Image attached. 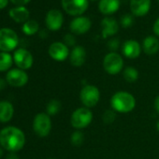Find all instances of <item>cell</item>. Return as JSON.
<instances>
[{
    "instance_id": "10",
    "label": "cell",
    "mask_w": 159,
    "mask_h": 159,
    "mask_svg": "<svg viewBox=\"0 0 159 159\" xmlns=\"http://www.w3.org/2000/svg\"><path fill=\"white\" fill-rule=\"evenodd\" d=\"M28 74L25 70L20 68H11L7 72L6 81L9 85L12 87H23L28 83Z\"/></svg>"
},
{
    "instance_id": "35",
    "label": "cell",
    "mask_w": 159,
    "mask_h": 159,
    "mask_svg": "<svg viewBox=\"0 0 159 159\" xmlns=\"http://www.w3.org/2000/svg\"><path fill=\"white\" fill-rule=\"evenodd\" d=\"M9 1H10V0H0V10L5 9L8 6Z\"/></svg>"
},
{
    "instance_id": "19",
    "label": "cell",
    "mask_w": 159,
    "mask_h": 159,
    "mask_svg": "<svg viewBox=\"0 0 159 159\" xmlns=\"http://www.w3.org/2000/svg\"><path fill=\"white\" fill-rule=\"evenodd\" d=\"M10 17L18 24H25L29 20L30 17V12L27 8L25 6L22 7H14L10 10L9 11Z\"/></svg>"
},
{
    "instance_id": "8",
    "label": "cell",
    "mask_w": 159,
    "mask_h": 159,
    "mask_svg": "<svg viewBox=\"0 0 159 159\" xmlns=\"http://www.w3.org/2000/svg\"><path fill=\"white\" fill-rule=\"evenodd\" d=\"M80 98L85 108H93L100 99V92L94 85H86L82 89Z\"/></svg>"
},
{
    "instance_id": "34",
    "label": "cell",
    "mask_w": 159,
    "mask_h": 159,
    "mask_svg": "<svg viewBox=\"0 0 159 159\" xmlns=\"http://www.w3.org/2000/svg\"><path fill=\"white\" fill-rule=\"evenodd\" d=\"M5 159H20L19 156L16 154V152H10L9 154H7Z\"/></svg>"
},
{
    "instance_id": "38",
    "label": "cell",
    "mask_w": 159,
    "mask_h": 159,
    "mask_svg": "<svg viewBox=\"0 0 159 159\" xmlns=\"http://www.w3.org/2000/svg\"><path fill=\"white\" fill-rule=\"evenodd\" d=\"M156 128H157V130L159 131V121H158L157 124H156Z\"/></svg>"
},
{
    "instance_id": "20",
    "label": "cell",
    "mask_w": 159,
    "mask_h": 159,
    "mask_svg": "<svg viewBox=\"0 0 159 159\" xmlns=\"http://www.w3.org/2000/svg\"><path fill=\"white\" fill-rule=\"evenodd\" d=\"M14 115L13 105L7 100L0 101V123H9Z\"/></svg>"
},
{
    "instance_id": "2",
    "label": "cell",
    "mask_w": 159,
    "mask_h": 159,
    "mask_svg": "<svg viewBox=\"0 0 159 159\" xmlns=\"http://www.w3.org/2000/svg\"><path fill=\"white\" fill-rule=\"evenodd\" d=\"M111 105L115 111L127 113L134 110L136 106V99L130 93L120 91L112 96L111 99Z\"/></svg>"
},
{
    "instance_id": "7",
    "label": "cell",
    "mask_w": 159,
    "mask_h": 159,
    "mask_svg": "<svg viewBox=\"0 0 159 159\" xmlns=\"http://www.w3.org/2000/svg\"><path fill=\"white\" fill-rule=\"evenodd\" d=\"M103 66L106 72H108L109 74L116 75L119 72H121V70L123 69L124 60L119 53L115 52H111L104 57Z\"/></svg>"
},
{
    "instance_id": "12",
    "label": "cell",
    "mask_w": 159,
    "mask_h": 159,
    "mask_svg": "<svg viewBox=\"0 0 159 159\" xmlns=\"http://www.w3.org/2000/svg\"><path fill=\"white\" fill-rule=\"evenodd\" d=\"M45 24L49 30L58 31L64 24L63 13L56 9L50 10L45 17Z\"/></svg>"
},
{
    "instance_id": "21",
    "label": "cell",
    "mask_w": 159,
    "mask_h": 159,
    "mask_svg": "<svg viewBox=\"0 0 159 159\" xmlns=\"http://www.w3.org/2000/svg\"><path fill=\"white\" fill-rule=\"evenodd\" d=\"M143 51L148 55H153L159 51V40L153 36H148L144 39L142 43Z\"/></svg>"
},
{
    "instance_id": "24",
    "label": "cell",
    "mask_w": 159,
    "mask_h": 159,
    "mask_svg": "<svg viewBox=\"0 0 159 159\" xmlns=\"http://www.w3.org/2000/svg\"><path fill=\"white\" fill-rule=\"evenodd\" d=\"M124 78L126 82L128 83H135L137 80L139 79V71L133 67V66H128L124 70Z\"/></svg>"
},
{
    "instance_id": "41",
    "label": "cell",
    "mask_w": 159,
    "mask_h": 159,
    "mask_svg": "<svg viewBox=\"0 0 159 159\" xmlns=\"http://www.w3.org/2000/svg\"><path fill=\"white\" fill-rule=\"evenodd\" d=\"M158 2H159V0H158Z\"/></svg>"
},
{
    "instance_id": "27",
    "label": "cell",
    "mask_w": 159,
    "mask_h": 159,
    "mask_svg": "<svg viewBox=\"0 0 159 159\" xmlns=\"http://www.w3.org/2000/svg\"><path fill=\"white\" fill-rule=\"evenodd\" d=\"M133 22H134L133 17H132L131 15H129V14H125V15L122 16V17H121V21H120L121 25H122L124 28H128V27L132 26Z\"/></svg>"
},
{
    "instance_id": "1",
    "label": "cell",
    "mask_w": 159,
    "mask_h": 159,
    "mask_svg": "<svg viewBox=\"0 0 159 159\" xmlns=\"http://www.w3.org/2000/svg\"><path fill=\"white\" fill-rule=\"evenodd\" d=\"M25 144V135L17 126L10 125L0 130V146L9 152L21 151Z\"/></svg>"
},
{
    "instance_id": "17",
    "label": "cell",
    "mask_w": 159,
    "mask_h": 159,
    "mask_svg": "<svg viewBox=\"0 0 159 159\" xmlns=\"http://www.w3.org/2000/svg\"><path fill=\"white\" fill-rule=\"evenodd\" d=\"M120 5V0H99L98 10L103 15L110 16L119 11Z\"/></svg>"
},
{
    "instance_id": "5",
    "label": "cell",
    "mask_w": 159,
    "mask_h": 159,
    "mask_svg": "<svg viewBox=\"0 0 159 159\" xmlns=\"http://www.w3.org/2000/svg\"><path fill=\"white\" fill-rule=\"evenodd\" d=\"M63 10L71 16H82L89 7V0H61Z\"/></svg>"
},
{
    "instance_id": "39",
    "label": "cell",
    "mask_w": 159,
    "mask_h": 159,
    "mask_svg": "<svg viewBox=\"0 0 159 159\" xmlns=\"http://www.w3.org/2000/svg\"><path fill=\"white\" fill-rule=\"evenodd\" d=\"M91 1H97V0H91Z\"/></svg>"
},
{
    "instance_id": "28",
    "label": "cell",
    "mask_w": 159,
    "mask_h": 159,
    "mask_svg": "<svg viewBox=\"0 0 159 159\" xmlns=\"http://www.w3.org/2000/svg\"><path fill=\"white\" fill-rule=\"evenodd\" d=\"M115 118H116V114L113 111H107L103 114V121L107 124H111L114 122Z\"/></svg>"
},
{
    "instance_id": "9",
    "label": "cell",
    "mask_w": 159,
    "mask_h": 159,
    "mask_svg": "<svg viewBox=\"0 0 159 159\" xmlns=\"http://www.w3.org/2000/svg\"><path fill=\"white\" fill-rule=\"evenodd\" d=\"M12 56L14 64L20 69L28 70L34 64V57L32 53L25 48H19L15 50Z\"/></svg>"
},
{
    "instance_id": "30",
    "label": "cell",
    "mask_w": 159,
    "mask_h": 159,
    "mask_svg": "<svg viewBox=\"0 0 159 159\" xmlns=\"http://www.w3.org/2000/svg\"><path fill=\"white\" fill-rule=\"evenodd\" d=\"M108 46H109V49L111 50V51H115L118 49L119 47V40L117 39H111L108 43Z\"/></svg>"
},
{
    "instance_id": "13",
    "label": "cell",
    "mask_w": 159,
    "mask_h": 159,
    "mask_svg": "<svg viewBox=\"0 0 159 159\" xmlns=\"http://www.w3.org/2000/svg\"><path fill=\"white\" fill-rule=\"evenodd\" d=\"M48 52H49V55L53 60L58 61V62L65 61L70 54L68 47L65 43L60 42V41L52 43L49 47Z\"/></svg>"
},
{
    "instance_id": "3",
    "label": "cell",
    "mask_w": 159,
    "mask_h": 159,
    "mask_svg": "<svg viewBox=\"0 0 159 159\" xmlns=\"http://www.w3.org/2000/svg\"><path fill=\"white\" fill-rule=\"evenodd\" d=\"M19 45V37L17 33L11 28L0 29V52H11Z\"/></svg>"
},
{
    "instance_id": "15",
    "label": "cell",
    "mask_w": 159,
    "mask_h": 159,
    "mask_svg": "<svg viewBox=\"0 0 159 159\" xmlns=\"http://www.w3.org/2000/svg\"><path fill=\"white\" fill-rule=\"evenodd\" d=\"M119 31V24L112 17H105L101 21V32L104 39L112 37Z\"/></svg>"
},
{
    "instance_id": "22",
    "label": "cell",
    "mask_w": 159,
    "mask_h": 159,
    "mask_svg": "<svg viewBox=\"0 0 159 159\" xmlns=\"http://www.w3.org/2000/svg\"><path fill=\"white\" fill-rule=\"evenodd\" d=\"M13 56L10 52H0V72H8L13 65Z\"/></svg>"
},
{
    "instance_id": "14",
    "label": "cell",
    "mask_w": 159,
    "mask_h": 159,
    "mask_svg": "<svg viewBox=\"0 0 159 159\" xmlns=\"http://www.w3.org/2000/svg\"><path fill=\"white\" fill-rule=\"evenodd\" d=\"M151 9V0H130V11L133 15L142 17L148 14Z\"/></svg>"
},
{
    "instance_id": "37",
    "label": "cell",
    "mask_w": 159,
    "mask_h": 159,
    "mask_svg": "<svg viewBox=\"0 0 159 159\" xmlns=\"http://www.w3.org/2000/svg\"><path fill=\"white\" fill-rule=\"evenodd\" d=\"M3 154H4V149L1 146H0V158L3 156Z\"/></svg>"
},
{
    "instance_id": "36",
    "label": "cell",
    "mask_w": 159,
    "mask_h": 159,
    "mask_svg": "<svg viewBox=\"0 0 159 159\" xmlns=\"http://www.w3.org/2000/svg\"><path fill=\"white\" fill-rule=\"evenodd\" d=\"M154 108H155V111L159 113V96L156 97L154 100Z\"/></svg>"
},
{
    "instance_id": "31",
    "label": "cell",
    "mask_w": 159,
    "mask_h": 159,
    "mask_svg": "<svg viewBox=\"0 0 159 159\" xmlns=\"http://www.w3.org/2000/svg\"><path fill=\"white\" fill-rule=\"evenodd\" d=\"M10 1L15 5L16 7H22V6H25L26 4H28L31 0H10Z\"/></svg>"
},
{
    "instance_id": "26",
    "label": "cell",
    "mask_w": 159,
    "mask_h": 159,
    "mask_svg": "<svg viewBox=\"0 0 159 159\" xmlns=\"http://www.w3.org/2000/svg\"><path fill=\"white\" fill-rule=\"evenodd\" d=\"M84 137L81 131H75L74 133H72L70 137V141L74 146H81L84 142Z\"/></svg>"
},
{
    "instance_id": "6",
    "label": "cell",
    "mask_w": 159,
    "mask_h": 159,
    "mask_svg": "<svg viewBox=\"0 0 159 159\" xmlns=\"http://www.w3.org/2000/svg\"><path fill=\"white\" fill-rule=\"evenodd\" d=\"M33 130L40 138L47 137L52 130L51 116L46 112L38 113L33 120Z\"/></svg>"
},
{
    "instance_id": "29",
    "label": "cell",
    "mask_w": 159,
    "mask_h": 159,
    "mask_svg": "<svg viewBox=\"0 0 159 159\" xmlns=\"http://www.w3.org/2000/svg\"><path fill=\"white\" fill-rule=\"evenodd\" d=\"M64 41H65V44L68 47V46H74L75 44V38L70 35V34H66L64 38Z\"/></svg>"
},
{
    "instance_id": "23",
    "label": "cell",
    "mask_w": 159,
    "mask_h": 159,
    "mask_svg": "<svg viewBox=\"0 0 159 159\" xmlns=\"http://www.w3.org/2000/svg\"><path fill=\"white\" fill-rule=\"evenodd\" d=\"M39 23L35 20H28L23 25V27H22L23 33L25 34L26 36L35 35L36 33L39 32Z\"/></svg>"
},
{
    "instance_id": "11",
    "label": "cell",
    "mask_w": 159,
    "mask_h": 159,
    "mask_svg": "<svg viewBox=\"0 0 159 159\" xmlns=\"http://www.w3.org/2000/svg\"><path fill=\"white\" fill-rule=\"evenodd\" d=\"M92 26L91 20L86 16L75 17L69 25L70 31L75 35H84L87 33Z\"/></svg>"
},
{
    "instance_id": "4",
    "label": "cell",
    "mask_w": 159,
    "mask_h": 159,
    "mask_svg": "<svg viewBox=\"0 0 159 159\" xmlns=\"http://www.w3.org/2000/svg\"><path fill=\"white\" fill-rule=\"evenodd\" d=\"M93 120V113L88 108H80L73 111L70 123L76 129H83L88 126Z\"/></svg>"
},
{
    "instance_id": "16",
    "label": "cell",
    "mask_w": 159,
    "mask_h": 159,
    "mask_svg": "<svg viewBox=\"0 0 159 159\" xmlns=\"http://www.w3.org/2000/svg\"><path fill=\"white\" fill-rule=\"evenodd\" d=\"M122 51L125 57L129 59H135L139 56L141 52V47L137 40L128 39L123 44Z\"/></svg>"
},
{
    "instance_id": "33",
    "label": "cell",
    "mask_w": 159,
    "mask_h": 159,
    "mask_svg": "<svg viewBox=\"0 0 159 159\" xmlns=\"http://www.w3.org/2000/svg\"><path fill=\"white\" fill-rule=\"evenodd\" d=\"M7 85H8V83L6 81V79H3V78L0 77V92L3 91Z\"/></svg>"
},
{
    "instance_id": "32",
    "label": "cell",
    "mask_w": 159,
    "mask_h": 159,
    "mask_svg": "<svg viewBox=\"0 0 159 159\" xmlns=\"http://www.w3.org/2000/svg\"><path fill=\"white\" fill-rule=\"evenodd\" d=\"M152 30H153V33L159 37V17L155 20L154 24H153V26H152Z\"/></svg>"
},
{
    "instance_id": "25",
    "label": "cell",
    "mask_w": 159,
    "mask_h": 159,
    "mask_svg": "<svg viewBox=\"0 0 159 159\" xmlns=\"http://www.w3.org/2000/svg\"><path fill=\"white\" fill-rule=\"evenodd\" d=\"M61 110V103L56 99H52L46 107V113L50 116L56 115Z\"/></svg>"
},
{
    "instance_id": "18",
    "label": "cell",
    "mask_w": 159,
    "mask_h": 159,
    "mask_svg": "<svg viewBox=\"0 0 159 159\" xmlns=\"http://www.w3.org/2000/svg\"><path fill=\"white\" fill-rule=\"evenodd\" d=\"M69 60L72 66H82L86 60V51L83 46H75L69 54Z\"/></svg>"
},
{
    "instance_id": "40",
    "label": "cell",
    "mask_w": 159,
    "mask_h": 159,
    "mask_svg": "<svg viewBox=\"0 0 159 159\" xmlns=\"http://www.w3.org/2000/svg\"><path fill=\"white\" fill-rule=\"evenodd\" d=\"M49 159H53V158H49Z\"/></svg>"
}]
</instances>
